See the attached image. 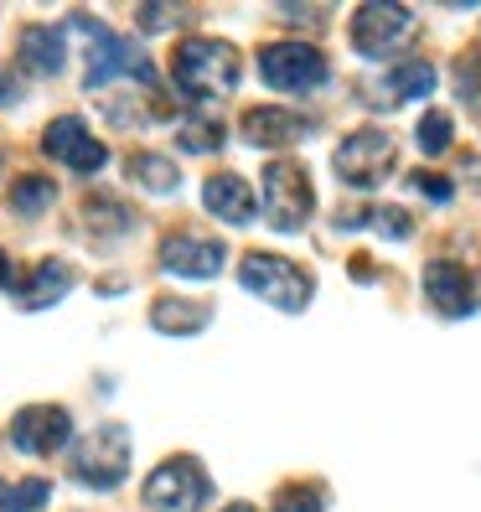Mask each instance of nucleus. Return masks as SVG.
I'll list each match as a JSON object with an SVG mask.
<instances>
[{"label": "nucleus", "instance_id": "nucleus-10", "mask_svg": "<svg viewBox=\"0 0 481 512\" xmlns=\"http://www.w3.org/2000/svg\"><path fill=\"white\" fill-rule=\"evenodd\" d=\"M42 150H47L52 161H63L68 171H78V176H94V171H104V166H109V150H104V140L88 135V125H83L78 114L52 119L47 135H42Z\"/></svg>", "mask_w": 481, "mask_h": 512}, {"label": "nucleus", "instance_id": "nucleus-20", "mask_svg": "<svg viewBox=\"0 0 481 512\" xmlns=\"http://www.w3.org/2000/svg\"><path fill=\"white\" fill-rule=\"evenodd\" d=\"M52 497V481L26 476V481H0V512H42Z\"/></svg>", "mask_w": 481, "mask_h": 512}, {"label": "nucleus", "instance_id": "nucleus-8", "mask_svg": "<svg viewBox=\"0 0 481 512\" xmlns=\"http://www.w3.org/2000/svg\"><path fill=\"white\" fill-rule=\"evenodd\" d=\"M394 156H399V145L388 130H352L342 145H337V182L357 187V192H373L378 182H388V171H394Z\"/></svg>", "mask_w": 481, "mask_h": 512}, {"label": "nucleus", "instance_id": "nucleus-3", "mask_svg": "<svg viewBox=\"0 0 481 512\" xmlns=\"http://www.w3.org/2000/svg\"><path fill=\"white\" fill-rule=\"evenodd\" d=\"M259 78L280 94H316V88L332 78V63L316 42H300V37H285V42H269L259 52Z\"/></svg>", "mask_w": 481, "mask_h": 512}, {"label": "nucleus", "instance_id": "nucleus-27", "mask_svg": "<svg viewBox=\"0 0 481 512\" xmlns=\"http://www.w3.org/2000/svg\"><path fill=\"white\" fill-rule=\"evenodd\" d=\"M140 32H171V26H182L187 11H176V6H140Z\"/></svg>", "mask_w": 481, "mask_h": 512}, {"label": "nucleus", "instance_id": "nucleus-14", "mask_svg": "<svg viewBox=\"0 0 481 512\" xmlns=\"http://www.w3.org/2000/svg\"><path fill=\"white\" fill-rule=\"evenodd\" d=\"M425 300L440 316H471L476 311V285L466 275V264L456 259H430L425 264Z\"/></svg>", "mask_w": 481, "mask_h": 512}, {"label": "nucleus", "instance_id": "nucleus-24", "mask_svg": "<svg viewBox=\"0 0 481 512\" xmlns=\"http://www.w3.org/2000/svg\"><path fill=\"white\" fill-rule=\"evenodd\" d=\"M228 140L223 125H213V119H182V150H192V156H218Z\"/></svg>", "mask_w": 481, "mask_h": 512}, {"label": "nucleus", "instance_id": "nucleus-1", "mask_svg": "<svg viewBox=\"0 0 481 512\" xmlns=\"http://www.w3.org/2000/svg\"><path fill=\"white\" fill-rule=\"evenodd\" d=\"M68 26H73V37H83V83L88 88H104L114 78L119 83L135 78V88H150V94L161 88V78H156V68H150V57L140 52V42L114 37L94 16H73Z\"/></svg>", "mask_w": 481, "mask_h": 512}, {"label": "nucleus", "instance_id": "nucleus-15", "mask_svg": "<svg viewBox=\"0 0 481 512\" xmlns=\"http://www.w3.org/2000/svg\"><path fill=\"white\" fill-rule=\"evenodd\" d=\"M311 135V119L295 114V109H280V104H259L244 114V140L259 145V150H285V145H300Z\"/></svg>", "mask_w": 481, "mask_h": 512}, {"label": "nucleus", "instance_id": "nucleus-26", "mask_svg": "<svg viewBox=\"0 0 481 512\" xmlns=\"http://www.w3.org/2000/svg\"><path fill=\"white\" fill-rule=\"evenodd\" d=\"M88 223H104L109 233H130L135 218L125 213V202H114V197H94L88 202Z\"/></svg>", "mask_w": 481, "mask_h": 512}, {"label": "nucleus", "instance_id": "nucleus-11", "mask_svg": "<svg viewBox=\"0 0 481 512\" xmlns=\"http://www.w3.org/2000/svg\"><path fill=\"white\" fill-rule=\"evenodd\" d=\"M68 440H73V419L57 404H32L11 419V445L21 456H52V450H63Z\"/></svg>", "mask_w": 481, "mask_h": 512}, {"label": "nucleus", "instance_id": "nucleus-5", "mask_svg": "<svg viewBox=\"0 0 481 512\" xmlns=\"http://www.w3.org/2000/svg\"><path fill=\"white\" fill-rule=\"evenodd\" d=\"M238 285L259 300H269L275 311H290V316L311 306V275L295 269L290 259H275V254H249L238 264Z\"/></svg>", "mask_w": 481, "mask_h": 512}, {"label": "nucleus", "instance_id": "nucleus-25", "mask_svg": "<svg viewBox=\"0 0 481 512\" xmlns=\"http://www.w3.org/2000/svg\"><path fill=\"white\" fill-rule=\"evenodd\" d=\"M275 512H326V492L316 487V481H306V487H285L275 497Z\"/></svg>", "mask_w": 481, "mask_h": 512}, {"label": "nucleus", "instance_id": "nucleus-22", "mask_svg": "<svg viewBox=\"0 0 481 512\" xmlns=\"http://www.w3.org/2000/svg\"><path fill=\"white\" fill-rule=\"evenodd\" d=\"M130 176H135L145 192H156V197L182 187V171H176L166 156H135V161H130Z\"/></svg>", "mask_w": 481, "mask_h": 512}, {"label": "nucleus", "instance_id": "nucleus-19", "mask_svg": "<svg viewBox=\"0 0 481 512\" xmlns=\"http://www.w3.org/2000/svg\"><path fill=\"white\" fill-rule=\"evenodd\" d=\"M150 321H156L166 337H192V331L207 326V306H192V300H156Z\"/></svg>", "mask_w": 481, "mask_h": 512}, {"label": "nucleus", "instance_id": "nucleus-21", "mask_svg": "<svg viewBox=\"0 0 481 512\" xmlns=\"http://www.w3.org/2000/svg\"><path fill=\"white\" fill-rule=\"evenodd\" d=\"M52 202H57V187L47 182V176H21V182L11 187V213L16 218H42Z\"/></svg>", "mask_w": 481, "mask_h": 512}, {"label": "nucleus", "instance_id": "nucleus-28", "mask_svg": "<svg viewBox=\"0 0 481 512\" xmlns=\"http://www.w3.org/2000/svg\"><path fill=\"white\" fill-rule=\"evenodd\" d=\"M414 192H425L435 202H450V192H456V187H450L445 176H414Z\"/></svg>", "mask_w": 481, "mask_h": 512}, {"label": "nucleus", "instance_id": "nucleus-17", "mask_svg": "<svg viewBox=\"0 0 481 512\" xmlns=\"http://www.w3.org/2000/svg\"><path fill=\"white\" fill-rule=\"evenodd\" d=\"M73 264L68 259H42L32 275H26L21 285H16V306L21 311H47V306H57L68 290H73Z\"/></svg>", "mask_w": 481, "mask_h": 512}, {"label": "nucleus", "instance_id": "nucleus-7", "mask_svg": "<svg viewBox=\"0 0 481 512\" xmlns=\"http://www.w3.org/2000/svg\"><path fill=\"white\" fill-rule=\"evenodd\" d=\"M68 466H73V481L109 492V487H119V481H125V471H130V435L119 430V425L88 430V435L73 445Z\"/></svg>", "mask_w": 481, "mask_h": 512}, {"label": "nucleus", "instance_id": "nucleus-4", "mask_svg": "<svg viewBox=\"0 0 481 512\" xmlns=\"http://www.w3.org/2000/svg\"><path fill=\"white\" fill-rule=\"evenodd\" d=\"M316 213V192H311V176L306 166L295 161H275L264 166V223L275 233H300Z\"/></svg>", "mask_w": 481, "mask_h": 512}, {"label": "nucleus", "instance_id": "nucleus-31", "mask_svg": "<svg viewBox=\"0 0 481 512\" xmlns=\"http://www.w3.org/2000/svg\"><path fill=\"white\" fill-rule=\"evenodd\" d=\"M223 512H259V507H249V502H233V507H223Z\"/></svg>", "mask_w": 481, "mask_h": 512}, {"label": "nucleus", "instance_id": "nucleus-16", "mask_svg": "<svg viewBox=\"0 0 481 512\" xmlns=\"http://www.w3.org/2000/svg\"><path fill=\"white\" fill-rule=\"evenodd\" d=\"M202 207H207L218 223H233V228L254 223V192H249L244 176H233V171L207 176V182H202Z\"/></svg>", "mask_w": 481, "mask_h": 512}, {"label": "nucleus", "instance_id": "nucleus-23", "mask_svg": "<svg viewBox=\"0 0 481 512\" xmlns=\"http://www.w3.org/2000/svg\"><path fill=\"white\" fill-rule=\"evenodd\" d=\"M414 140H419V150H425V156H445L450 140H456V125H450V114L430 109V114L414 125Z\"/></svg>", "mask_w": 481, "mask_h": 512}, {"label": "nucleus", "instance_id": "nucleus-29", "mask_svg": "<svg viewBox=\"0 0 481 512\" xmlns=\"http://www.w3.org/2000/svg\"><path fill=\"white\" fill-rule=\"evenodd\" d=\"M0 290H16V269H11V254L0 249Z\"/></svg>", "mask_w": 481, "mask_h": 512}, {"label": "nucleus", "instance_id": "nucleus-12", "mask_svg": "<svg viewBox=\"0 0 481 512\" xmlns=\"http://www.w3.org/2000/svg\"><path fill=\"white\" fill-rule=\"evenodd\" d=\"M228 249L218 238H197V233H171L161 244V269L166 275H182V280H213L223 275Z\"/></svg>", "mask_w": 481, "mask_h": 512}, {"label": "nucleus", "instance_id": "nucleus-2", "mask_svg": "<svg viewBox=\"0 0 481 512\" xmlns=\"http://www.w3.org/2000/svg\"><path fill=\"white\" fill-rule=\"evenodd\" d=\"M238 73H244V57H238L233 42L218 37H187L171 52V78L187 99H223L238 88Z\"/></svg>", "mask_w": 481, "mask_h": 512}, {"label": "nucleus", "instance_id": "nucleus-30", "mask_svg": "<svg viewBox=\"0 0 481 512\" xmlns=\"http://www.w3.org/2000/svg\"><path fill=\"white\" fill-rule=\"evenodd\" d=\"M16 99H21V83L0 73V104H16Z\"/></svg>", "mask_w": 481, "mask_h": 512}, {"label": "nucleus", "instance_id": "nucleus-13", "mask_svg": "<svg viewBox=\"0 0 481 512\" xmlns=\"http://www.w3.org/2000/svg\"><path fill=\"white\" fill-rule=\"evenodd\" d=\"M430 94H435V63H425V57H409V63L388 68L378 88H363V99L373 109H399L409 99H430Z\"/></svg>", "mask_w": 481, "mask_h": 512}, {"label": "nucleus", "instance_id": "nucleus-18", "mask_svg": "<svg viewBox=\"0 0 481 512\" xmlns=\"http://www.w3.org/2000/svg\"><path fill=\"white\" fill-rule=\"evenodd\" d=\"M68 63V42L57 26H26L21 32V68L37 73V78H57Z\"/></svg>", "mask_w": 481, "mask_h": 512}, {"label": "nucleus", "instance_id": "nucleus-6", "mask_svg": "<svg viewBox=\"0 0 481 512\" xmlns=\"http://www.w3.org/2000/svg\"><path fill=\"white\" fill-rule=\"evenodd\" d=\"M409 37H414V11L409 6H394V0H368V6L352 11V52L357 57L383 63V57L404 52Z\"/></svg>", "mask_w": 481, "mask_h": 512}, {"label": "nucleus", "instance_id": "nucleus-9", "mask_svg": "<svg viewBox=\"0 0 481 512\" xmlns=\"http://www.w3.org/2000/svg\"><path fill=\"white\" fill-rule=\"evenodd\" d=\"M207 497H213V481L192 456H176L166 466L150 471L145 481V507L150 512H202Z\"/></svg>", "mask_w": 481, "mask_h": 512}]
</instances>
